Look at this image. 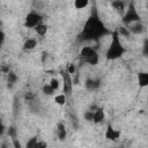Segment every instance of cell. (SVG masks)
Masks as SVG:
<instances>
[{
	"instance_id": "1",
	"label": "cell",
	"mask_w": 148,
	"mask_h": 148,
	"mask_svg": "<svg viewBox=\"0 0 148 148\" xmlns=\"http://www.w3.org/2000/svg\"><path fill=\"white\" fill-rule=\"evenodd\" d=\"M108 35H111V30L106 28V25L99 17L97 9L94 8L83 23L81 31L76 35V40L79 43H98L103 37Z\"/></svg>"
},
{
	"instance_id": "2",
	"label": "cell",
	"mask_w": 148,
	"mask_h": 148,
	"mask_svg": "<svg viewBox=\"0 0 148 148\" xmlns=\"http://www.w3.org/2000/svg\"><path fill=\"white\" fill-rule=\"evenodd\" d=\"M111 40L109 43V46L105 51V59L108 61H113L120 59L126 53V47L124 46L120 36L118 34L117 28L111 31Z\"/></svg>"
},
{
	"instance_id": "3",
	"label": "cell",
	"mask_w": 148,
	"mask_h": 148,
	"mask_svg": "<svg viewBox=\"0 0 148 148\" xmlns=\"http://www.w3.org/2000/svg\"><path fill=\"white\" fill-rule=\"evenodd\" d=\"M79 60H80V64L86 62L90 66H96L99 62V54L95 47L86 45V46H82L79 52Z\"/></svg>"
},
{
	"instance_id": "4",
	"label": "cell",
	"mask_w": 148,
	"mask_h": 148,
	"mask_svg": "<svg viewBox=\"0 0 148 148\" xmlns=\"http://www.w3.org/2000/svg\"><path fill=\"white\" fill-rule=\"evenodd\" d=\"M139 21H142L141 18V15L139 14L135 5H134V1L131 0L127 5V8H126V12L125 14L121 16V23L125 24V25H130L131 23H134V22H139Z\"/></svg>"
},
{
	"instance_id": "5",
	"label": "cell",
	"mask_w": 148,
	"mask_h": 148,
	"mask_svg": "<svg viewBox=\"0 0 148 148\" xmlns=\"http://www.w3.org/2000/svg\"><path fill=\"white\" fill-rule=\"evenodd\" d=\"M43 22V15L38 12H29L25 17H24V22H23V27L27 29H34L36 25H38L39 23Z\"/></svg>"
},
{
	"instance_id": "6",
	"label": "cell",
	"mask_w": 148,
	"mask_h": 148,
	"mask_svg": "<svg viewBox=\"0 0 148 148\" xmlns=\"http://www.w3.org/2000/svg\"><path fill=\"white\" fill-rule=\"evenodd\" d=\"M60 75L62 77V92L69 97L72 95V91H73V86H74V82H73V75H71L67 69H60Z\"/></svg>"
},
{
	"instance_id": "7",
	"label": "cell",
	"mask_w": 148,
	"mask_h": 148,
	"mask_svg": "<svg viewBox=\"0 0 148 148\" xmlns=\"http://www.w3.org/2000/svg\"><path fill=\"white\" fill-rule=\"evenodd\" d=\"M84 88L88 91H96L102 86V80L98 77H87L84 80Z\"/></svg>"
},
{
	"instance_id": "8",
	"label": "cell",
	"mask_w": 148,
	"mask_h": 148,
	"mask_svg": "<svg viewBox=\"0 0 148 148\" xmlns=\"http://www.w3.org/2000/svg\"><path fill=\"white\" fill-rule=\"evenodd\" d=\"M120 135H121V132L119 130H116L112 124H108L106 126V130H105V133H104V136L106 140L109 141H117L118 139H120Z\"/></svg>"
},
{
	"instance_id": "9",
	"label": "cell",
	"mask_w": 148,
	"mask_h": 148,
	"mask_svg": "<svg viewBox=\"0 0 148 148\" xmlns=\"http://www.w3.org/2000/svg\"><path fill=\"white\" fill-rule=\"evenodd\" d=\"M111 7L112 9L118 14L120 15V17L125 14L126 12V8H127V5L125 2V0H112L111 1Z\"/></svg>"
},
{
	"instance_id": "10",
	"label": "cell",
	"mask_w": 148,
	"mask_h": 148,
	"mask_svg": "<svg viewBox=\"0 0 148 148\" xmlns=\"http://www.w3.org/2000/svg\"><path fill=\"white\" fill-rule=\"evenodd\" d=\"M130 31L132 32V35H142L145 34L146 31V25L142 21H139V22H134V23H131L130 25H127Z\"/></svg>"
},
{
	"instance_id": "11",
	"label": "cell",
	"mask_w": 148,
	"mask_h": 148,
	"mask_svg": "<svg viewBox=\"0 0 148 148\" xmlns=\"http://www.w3.org/2000/svg\"><path fill=\"white\" fill-rule=\"evenodd\" d=\"M136 80H138V86H139L140 89L147 88L148 87V72L147 71H140V72H138Z\"/></svg>"
},
{
	"instance_id": "12",
	"label": "cell",
	"mask_w": 148,
	"mask_h": 148,
	"mask_svg": "<svg viewBox=\"0 0 148 148\" xmlns=\"http://www.w3.org/2000/svg\"><path fill=\"white\" fill-rule=\"evenodd\" d=\"M104 120H105V111H104L103 108L98 106L94 111V120H92V123L98 125V124H102Z\"/></svg>"
},
{
	"instance_id": "13",
	"label": "cell",
	"mask_w": 148,
	"mask_h": 148,
	"mask_svg": "<svg viewBox=\"0 0 148 148\" xmlns=\"http://www.w3.org/2000/svg\"><path fill=\"white\" fill-rule=\"evenodd\" d=\"M57 136L60 141H65L67 138V130H66V125L62 121H58L57 123Z\"/></svg>"
},
{
	"instance_id": "14",
	"label": "cell",
	"mask_w": 148,
	"mask_h": 148,
	"mask_svg": "<svg viewBox=\"0 0 148 148\" xmlns=\"http://www.w3.org/2000/svg\"><path fill=\"white\" fill-rule=\"evenodd\" d=\"M36 46H37V39L36 38H28L24 40V43L22 45V50L28 52V51H32Z\"/></svg>"
},
{
	"instance_id": "15",
	"label": "cell",
	"mask_w": 148,
	"mask_h": 148,
	"mask_svg": "<svg viewBox=\"0 0 148 148\" xmlns=\"http://www.w3.org/2000/svg\"><path fill=\"white\" fill-rule=\"evenodd\" d=\"M6 75H7V88H8V89H12V88L16 84V82H17V80H18V76H17L16 73L13 72V71H10L9 73H7Z\"/></svg>"
},
{
	"instance_id": "16",
	"label": "cell",
	"mask_w": 148,
	"mask_h": 148,
	"mask_svg": "<svg viewBox=\"0 0 148 148\" xmlns=\"http://www.w3.org/2000/svg\"><path fill=\"white\" fill-rule=\"evenodd\" d=\"M117 30H118V34H119V36L120 37H125V38H131V36H132V32L130 31V29H128V27L127 25H125V24H121V25H119L118 28H117Z\"/></svg>"
},
{
	"instance_id": "17",
	"label": "cell",
	"mask_w": 148,
	"mask_h": 148,
	"mask_svg": "<svg viewBox=\"0 0 148 148\" xmlns=\"http://www.w3.org/2000/svg\"><path fill=\"white\" fill-rule=\"evenodd\" d=\"M34 30H35V32H36L38 36H44V35H46V32H47V30H49V25L42 22V23H39L38 25H36V27L34 28Z\"/></svg>"
},
{
	"instance_id": "18",
	"label": "cell",
	"mask_w": 148,
	"mask_h": 148,
	"mask_svg": "<svg viewBox=\"0 0 148 148\" xmlns=\"http://www.w3.org/2000/svg\"><path fill=\"white\" fill-rule=\"evenodd\" d=\"M53 101H54V103H56L57 105H59V106H64V105L66 104V102H67V96H66L64 92H61V94H57V95L54 96Z\"/></svg>"
},
{
	"instance_id": "19",
	"label": "cell",
	"mask_w": 148,
	"mask_h": 148,
	"mask_svg": "<svg viewBox=\"0 0 148 148\" xmlns=\"http://www.w3.org/2000/svg\"><path fill=\"white\" fill-rule=\"evenodd\" d=\"M6 134L9 136V139H10V140L17 139V136H18L17 130H16V127H15L14 125H9V126L7 127V132H6Z\"/></svg>"
},
{
	"instance_id": "20",
	"label": "cell",
	"mask_w": 148,
	"mask_h": 148,
	"mask_svg": "<svg viewBox=\"0 0 148 148\" xmlns=\"http://www.w3.org/2000/svg\"><path fill=\"white\" fill-rule=\"evenodd\" d=\"M73 5H74V8L75 9H84L89 6V0H74L73 1Z\"/></svg>"
},
{
	"instance_id": "21",
	"label": "cell",
	"mask_w": 148,
	"mask_h": 148,
	"mask_svg": "<svg viewBox=\"0 0 148 148\" xmlns=\"http://www.w3.org/2000/svg\"><path fill=\"white\" fill-rule=\"evenodd\" d=\"M42 92L44 94V95H46V96H53L54 94H56V90L50 86V83H45L43 87H42Z\"/></svg>"
},
{
	"instance_id": "22",
	"label": "cell",
	"mask_w": 148,
	"mask_h": 148,
	"mask_svg": "<svg viewBox=\"0 0 148 148\" xmlns=\"http://www.w3.org/2000/svg\"><path fill=\"white\" fill-rule=\"evenodd\" d=\"M83 118H84L86 121H88V123H92V120H94V111L90 110V109L86 110V111L83 112Z\"/></svg>"
},
{
	"instance_id": "23",
	"label": "cell",
	"mask_w": 148,
	"mask_h": 148,
	"mask_svg": "<svg viewBox=\"0 0 148 148\" xmlns=\"http://www.w3.org/2000/svg\"><path fill=\"white\" fill-rule=\"evenodd\" d=\"M38 142V136L37 135H34L32 138H30L28 140V142L25 143V147L27 148H36V145Z\"/></svg>"
},
{
	"instance_id": "24",
	"label": "cell",
	"mask_w": 148,
	"mask_h": 148,
	"mask_svg": "<svg viewBox=\"0 0 148 148\" xmlns=\"http://www.w3.org/2000/svg\"><path fill=\"white\" fill-rule=\"evenodd\" d=\"M50 86L57 91V90H59V88H60V80L59 79H57V77H52L51 80H50Z\"/></svg>"
},
{
	"instance_id": "25",
	"label": "cell",
	"mask_w": 148,
	"mask_h": 148,
	"mask_svg": "<svg viewBox=\"0 0 148 148\" xmlns=\"http://www.w3.org/2000/svg\"><path fill=\"white\" fill-rule=\"evenodd\" d=\"M24 102L28 104V103H30V102H32L34 99H36V95L32 92V91H27L25 94H24Z\"/></svg>"
},
{
	"instance_id": "26",
	"label": "cell",
	"mask_w": 148,
	"mask_h": 148,
	"mask_svg": "<svg viewBox=\"0 0 148 148\" xmlns=\"http://www.w3.org/2000/svg\"><path fill=\"white\" fill-rule=\"evenodd\" d=\"M66 69H67V72H68L71 75H74V74L77 72V67H76V65H75L74 62H68Z\"/></svg>"
},
{
	"instance_id": "27",
	"label": "cell",
	"mask_w": 148,
	"mask_h": 148,
	"mask_svg": "<svg viewBox=\"0 0 148 148\" xmlns=\"http://www.w3.org/2000/svg\"><path fill=\"white\" fill-rule=\"evenodd\" d=\"M141 53L143 57H148V37L143 39L142 42V49H141Z\"/></svg>"
},
{
	"instance_id": "28",
	"label": "cell",
	"mask_w": 148,
	"mask_h": 148,
	"mask_svg": "<svg viewBox=\"0 0 148 148\" xmlns=\"http://www.w3.org/2000/svg\"><path fill=\"white\" fill-rule=\"evenodd\" d=\"M7 127H8V126H6L3 121H1V124H0V136H2V135L7 132Z\"/></svg>"
},
{
	"instance_id": "29",
	"label": "cell",
	"mask_w": 148,
	"mask_h": 148,
	"mask_svg": "<svg viewBox=\"0 0 148 148\" xmlns=\"http://www.w3.org/2000/svg\"><path fill=\"white\" fill-rule=\"evenodd\" d=\"M12 143H13V147H14V148H22V143L20 142L18 138H17V139L12 140Z\"/></svg>"
},
{
	"instance_id": "30",
	"label": "cell",
	"mask_w": 148,
	"mask_h": 148,
	"mask_svg": "<svg viewBox=\"0 0 148 148\" xmlns=\"http://www.w3.org/2000/svg\"><path fill=\"white\" fill-rule=\"evenodd\" d=\"M0 38H1V45L5 44V40H6V34L3 31V29L0 30Z\"/></svg>"
},
{
	"instance_id": "31",
	"label": "cell",
	"mask_w": 148,
	"mask_h": 148,
	"mask_svg": "<svg viewBox=\"0 0 148 148\" xmlns=\"http://www.w3.org/2000/svg\"><path fill=\"white\" fill-rule=\"evenodd\" d=\"M45 147H47V143L44 142V141H39L38 140L37 145H36V148H45Z\"/></svg>"
},
{
	"instance_id": "32",
	"label": "cell",
	"mask_w": 148,
	"mask_h": 148,
	"mask_svg": "<svg viewBox=\"0 0 148 148\" xmlns=\"http://www.w3.org/2000/svg\"><path fill=\"white\" fill-rule=\"evenodd\" d=\"M1 72H2L3 74H7V73L10 72V68H9L8 66H6V65H2V66H1Z\"/></svg>"
},
{
	"instance_id": "33",
	"label": "cell",
	"mask_w": 148,
	"mask_h": 148,
	"mask_svg": "<svg viewBox=\"0 0 148 148\" xmlns=\"http://www.w3.org/2000/svg\"><path fill=\"white\" fill-rule=\"evenodd\" d=\"M46 59H47V52L46 51H43L42 52V62H45Z\"/></svg>"
}]
</instances>
